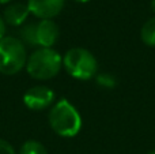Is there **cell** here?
I'll return each mask as SVG.
<instances>
[{
  "mask_svg": "<svg viewBox=\"0 0 155 154\" xmlns=\"http://www.w3.org/2000/svg\"><path fill=\"white\" fill-rule=\"evenodd\" d=\"M30 14L38 19H53L63 11L65 0H27Z\"/></svg>",
  "mask_w": 155,
  "mask_h": 154,
  "instance_id": "obj_7",
  "label": "cell"
},
{
  "mask_svg": "<svg viewBox=\"0 0 155 154\" xmlns=\"http://www.w3.org/2000/svg\"><path fill=\"white\" fill-rule=\"evenodd\" d=\"M51 128L63 138H72L82 128V116L67 98L56 101L48 115Z\"/></svg>",
  "mask_w": 155,
  "mask_h": 154,
  "instance_id": "obj_1",
  "label": "cell"
},
{
  "mask_svg": "<svg viewBox=\"0 0 155 154\" xmlns=\"http://www.w3.org/2000/svg\"><path fill=\"white\" fill-rule=\"evenodd\" d=\"M5 33H7V23H5L3 15H0V40L5 37Z\"/></svg>",
  "mask_w": 155,
  "mask_h": 154,
  "instance_id": "obj_14",
  "label": "cell"
},
{
  "mask_svg": "<svg viewBox=\"0 0 155 154\" xmlns=\"http://www.w3.org/2000/svg\"><path fill=\"white\" fill-rule=\"evenodd\" d=\"M63 67V56L53 48H37L27 56L26 71L38 81L52 79Z\"/></svg>",
  "mask_w": 155,
  "mask_h": 154,
  "instance_id": "obj_2",
  "label": "cell"
},
{
  "mask_svg": "<svg viewBox=\"0 0 155 154\" xmlns=\"http://www.w3.org/2000/svg\"><path fill=\"white\" fill-rule=\"evenodd\" d=\"M11 0H0V4H10Z\"/></svg>",
  "mask_w": 155,
  "mask_h": 154,
  "instance_id": "obj_16",
  "label": "cell"
},
{
  "mask_svg": "<svg viewBox=\"0 0 155 154\" xmlns=\"http://www.w3.org/2000/svg\"><path fill=\"white\" fill-rule=\"evenodd\" d=\"M54 92L52 89H49L48 86H33L30 89H27L23 94V102L31 111H44V109L52 108V105L54 104Z\"/></svg>",
  "mask_w": 155,
  "mask_h": 154,
  "instance_id": "obj_5",
  "label": "cell"
},
{
  "mask_svg": "<svg viewBox=\"0 0 155 154\" xmlns=\"http://www.w3.org/2000/svg\"><path fill=\"white\" fill-rule=\"evenodd\" d=\"M18 38L25 45L37 46L35 45V23H25L23 26H21Z\"/></svg>",
  "mask_w": 155,
  "mask_h": 154,
  "instance_id": "obj_10",
  "label": "cell"
},
{
  "mask_svg": "<svg viewBox=\"0 0 155 154\" xmlns=\"http://www.w3.org/2000/svg\"><path fill=\"white\" fill-rule=\"evenodd\" d=\"M63 67L67 74L78 81H88L98 74V62L88 49L71 48L63 56Z\"/></svg>",
  "mask_w": 155,
  "mask_h": 154,
  "instance_id": "obj_3",
  "label": "cell"
},
{
  "mask_svg": "<svg viewBox=\"0 0 155 154\" xmlns=\"http://www.w3.org/2000/svg\"><path fill=\"white\" fill-rule=\"evenodd\" d=\"M95 82L102 89H114L116 85H117L116 78L113 75H110V74H97Z\"/></svg>",
  "mask_w": 155,
  "mask_h": 154,
  "instance_id": "obj_12",
  "label": "cell"
},
{
  "mask_svg": "<svg viewBox=\"0 0 155 154\" xmlns=\"http://www.w3.org/2000/svg\"><path fill=\"white\" fill-rule=\"evenodd\" d=\"M148 154H155V150H153V152H150Z\"/></svg>",
  "mask_w": 155,
  "mask_h": 154,
  "instance_id": "obj_18",
  "label": "cell"
},
{
  "mask_svg": "<svg viewBox=\"0 0 155 154\" xmlns=\"http://www.w3.org/2000/svg\"><path fill=\"white\" fill-rule=\"evenodd\" d=\"M140 38L148 46H155V16L150 18L140 30Z\"/></svg>",
  "mask_w": 155,
  "mask_h": 154,
  "instance_id": "obj_9",
  "label": "cell"
},
{
  "mask_svg": "<svg viewBox=\"0 0 155 154\" xmlns=\"http://www.w3.org/2000/svg\"><path fill=\"white\" fill-rule=\"evenodd\" d=\"M18 154H48V150L38 141H26L21 146Z\"/></svg>",
  "mask_w": 155,
  "mask_h": 154,
  "instance_id": "obj_11",
  "label": "cell"
},
{
  "mask_svg": "<svg viewBox=\"0 0 155 154\" xmlns=\"http://www.w3.org/2000/svg\"><path fill=\"white\" fill-rule=\"evenodd\" d=\"M0 154H18L10 142L0 139Z\"/></svg>",
  "mask_w": 155,
  "mask_h": 154,
  "instance_id": "obj_13",
  "label": "cell"
},
{
  "mask_svg": "<svg viewBox=\"0 0 155 154\" xmlns=\"http://www.w3.org/2000/svg\"><path fill=\"white\" fill-rule=\"evenodd\" d=\"M30 11L27 4L23 3H10L3 11V18L5 23L12 27H21L26 23Z\"/></svg>",
  "mask_w": 155,
  "mask_h": 154,
  "instance_id": "obj_8",
  "label": "cell"
},
{
  "mask_svg": "<svg viewBox=\"0 0 155 154\" xmlns=\"http://www.w3.org/2000/svg\"><path fill=\"white\" fill-rule=\"evenodd\" d=\"M75 2H78V3H87V2H90V0H75Z\"/></svg>",
  "mask_w": 155,
  "mask_h": 154,
  "instance_id": "obj_17",
  "label": "cell"
},
{
  "mask_svg": "<svg viewBox=\"0 0 155 154\" xmlns=\"http://www.w3.org/2000/svg\"><path fill=\"white\" fill-rule=\"evenodd\" d=\"M26 45L18 37L5 35L0 40V74L15 75L26 67Z\"/></svg>",
  "mask_w": 155,
  "mask_h": 154,
  "instance_id": "obj_4",
  "label": "cell"
},
{
  "mask_svg": "<svg viewBox=\"0 0 155 154\" xmlns=\"http://www.w3.org/2000/svg\"><path fill=\"white\" fill-rule=\"evenodd\" d=\"M60 30L53 19H40L35 22V45L37 48H52L59 40Z\"/></svg>",
  "mask_w": 155,
  "mask_h": 154,
  "instance_id": "obj_6",
  "label": "cell"
},
{
  "mask_svg": "<svg viewBox=\"0 0 155 154\" xmlns=\"http://www.w3.org/2000/svg\"><path fill=\"white\" fill-rule=\"evenodd\" d=\"M151 10H153V12L155 14V0H151Z\"/></svg>",
  "mask_w": 155,
  "mask_h": 154,
  "instance_id": "obj_15",
  "label": "cell"
}]
</instances>
